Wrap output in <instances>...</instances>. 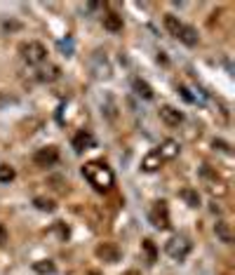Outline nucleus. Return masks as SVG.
I'll use <instances>...</instances> for the list:
<instances>
[{
  "label": "nucleus",
  "instance_id": "nucleus-1",
  "mask_svg": "<svg viewBox=\"0 0 235 275\" xmlns=\"http://www.w3.org/2000/svg\"><path fill=\"white\" fill-rule=\"evenodd\" d=\"M82 176H85L87 181L92 183L96 191H108L113 188V183H116V176L110 172V167L106 162H87L85 167H82Z\"/></svg>",
  "mask_w": 235,
  "mask_h": 275
},
{
  "label": "nucleus",
  "instance_id": "nucleus-2",
  "mask_svg": "<svg viewBox=\"0 0 235 275\" xmlns=\"http://www.w3.org/2000/svg\"><path fill=\"white\" fill-rule=\"evenodd\" d=\"M190 249H193V244H190V240L186 235H174L172 240H167V244H164V252L170 254L174 261H184L190 254Z\"/></svg>",
  "mask_w": 235,
  "mask_h": 275
},
{
  "label": "nucleus",
  "instance_id": "nucleus-3",
  "mask_svg": "<svg viewBox=\"0 0 235 275\" xmlns=\"http://www.w3.org/2000/svg\"><path fill=\"white\" fill-rule=\"evenodd\" d=\"M22 57L31 66H38V64H42L47 59V50L42 43H26V45H22Z\"/></svg>",
  "mask_w": 235,
  "mask_h": 275
},
{
  "label": "nucleus",
  "instance_id": "nucleus-4",
  "mask_svg": "<svg viewBox=\"0 0 235 275\" xmlns=\"http://www.w3.org/2000/svg\"><path fill=\"white\" fill-rule=\"evenodd\" d=\"M150 223L160 230H167L170 228V212H167V202H156V207L150 209Z\"/></svg>",
  "mask_w": 235,
  "mask_h": 275
},
{
  "label": "nucleus",
  "instance_id": "nucleus-5",
  "mask_svg": "<svg viewBox=\"0 0 235 275\" xmlns=\"http://www.w3.org/2000/svg\"><path fill=\"white\" fill-rule=\"evenodd\" d=\"M33 162H36L38 167H52V165L59 162V151H56L54 146L40 148V151H36V155H33Z\"/></svg>",
  "mask_w": 235,
  "mask_h": 275
},
{
  "label": "nucleus",
  "instance_id": "nucleus-6",
  "mask_svg": "<svg viewBox=\"0 0 235 275\" xmlns=\"http://www.w3.org/2000/svg\"><path fill=\"white\" fill-rule=\"evenodd\" d=\"M92 73L96 78H110V64L106 59L104 52H94L92 54Z\"/></svg>",
  "mask_w": 235,
  "mask_h": 275
},
{
  "label": "nucleus",
  "instance_id": "nucleus-7",
  "mask_svg": "<svg viewBox=\"0 0 235 275\" xmlns=\"http://www.w3.org/2000/svg\"><path fill=\"white\" fill-rule=\"evenodd\" d=\"M160 120L164 125H170V127H179L181 122H184V113L176 111L174 106H162L160 108Z\"/></svg>",
  "mask_w": 235,
  "mask_h": 275
},
{
  "label": "nucleus",
  "instance_id": "nucleus-8",
  "mask_svg": "<svg viewBox=\"0 0 235 275\" xmlns=\"http://www.w3.org/2000/svg\"><path fill=\"white\" fill-rule=\"evenodd\" d=\"M96 256L99 259H104L106 263H118L120 261V249H118L116 244H110V242H104L96 247Z\"/></svg>",
  "mask_w": 235,
  "mask_h": 275
},
{
  "label": "nucleus",
  "instance_id": "nucleus-9",
  "mask_svg": "<svg viewBox=\"0 0 235 275\" xmlns=\"http://www.w3.org/2000/svg\"><path fill=\"white\" fill-rule=\"evenodd\" d=\"M92 146H94V137L90 132L82 130L73 137V148H76V153H85V151H90Z\"/></svg>",
  "mask_w": 235,
  "mask_h": 275
},
{
  "label": "nucleus",
  "instance_id": "nucleus-10",
  "mask_svg": "<svg viewBox=\"0 0 235 275\" xmlns=\"http://www.w3.org/2000/svg\"><path fill=\"white\" fill-rule=\"evenodd\" d=\"M160 158L162 160H174L176 155H179V144L174 141V139H164L162 144H160Z\"/></svg>",
  "mask_w": 235,
  "mask_h": 275
},
{
  "label": "nucleus",
  "instance_id": "nucleus-11",
  "mask_svg": "<svg viewBox=\"0 0 235 275\" xmlns=\"http://www.w3.org/2000/svg\"><path fill=\"white\" fill-rule=\"evenodd\" d=\"M160 165H162V158H160V153L158 151H150L148 155L141 160V169H144V172H158Z\"/></svg>",
  "mask_w": 235,
  "mask_h": 275
},
{
  "label": "nucleus",
  "instance_id": "nucleus-12",
  "mask_svg": "<svg viewBox=\"0 0 235 275\" xmlns=\"http://www.w3.org/2000/svg\"><path fill=\"white\" fill-rule=\"evenodd\" d=\"M104 29L113 31V33L122 31V17L118 15V12H106V15H104Z\"/></svg>",
  "mask_w": 235,
  "mask_h": 275
},
{
  "label": "nucleus",
  "instance_id": "nucleus-13",
  "mask_svg": "<svg viewBox=\"0 0 235 275\" xmlns=\"http://www.w3.org/2000/svg\"><path fill=\"white\" fill-rule=\"evenodd\" d=\"M179 40L184 43V45H188V47H193V45H198V31L193 29V26H181V31H179Z\"/></svg>",
  "mask_w": 235,
  "mask_h": 275
},
{
  "label": "nucleus",
  "instance_id": "nucleus-14",
  "mask_svg": "<svg viewBox=\"0 0 235 275\" xmlns=\"http://www.w3.org/2000/svg\"><path fill=\"white\" fill-rule=\"evenodd\" d=\"M179 195H181V200H184L188 207H193V209L200 207V193H198L196 188H181Z\"/></svg>",
  "mask_w": 235,
  "mask_h": 275
},
{
  "label": "nucleus",
  "instance_id": "nucleus-15",
  "mask_svg": "<svg viewBox=\"0 0 235 275\" xmlns=\"http://www.w3.org/2000/svg\"><path fill=\"white\" fill-rule=\"evenodd\" d=\"M214 233H216V237H219L221 242H233V233H230V226H228L226 221H216L214 223Z\"/></svg>",
  "mask_w": 235,
  "mask_h": 275
},
{
  "label": "nucleus",
  "instance_id": "nucleus-16",
  "mask_svg": "<svg viewBox=\"0 0 235 275\" xmlns=\"http://www.w3.org/2000/svg\"><path fill=\"white\" fill-rule=\"evenodd\" d=\"M132 87H134V92L139 94L141 99H153V90H150V85L146 83V80H139V78H134V80H132Z\"/></svg>",
  "mask_w": 235,
  "mask_h": 275
},
{
  "label": "nucleus",
  "instance_id": "nucleus-17",
  "mask_svg": "<svg viewBox=\"0 0 235 275\" xmlns=\"http://www.w3.org/2000/svg\"><path fill=\"white\" fill-rule=\"evenodd\" d=\"M33 270L40 275H52L56 270V266H54V261L42 259V261H36V263H33Z\"/></svg>",
  "mask_w": 235,
  "mask_h": 275
},
{
  "label": "nucleus",
  "instance_id": "nucleus-18",
  "mask_svg": "<svg viewBox=\"0 0 235 275\" xmlns=\"http://www.w3.org/2000/svg\"><path fill=\"white\" fill-rule=\"evenodd\" d=\"M181 26H184V24L179 22V19H176V17L174 15H164V29L170 31V33H172L174 38H179V31H181Z\"/></svg>",
  "mask_w": 235,
  "mask_h": 275
},
{
  "label": "nucleus",
  "instance_id": "nucleus-19",
  "mask_svg": "<svg viewBox=\"0 0 235 275\" xmlns=\"http://www.w3.org/2000/svg\"><path fill=\"white\" fill-rule=\"evenodd\" d=\"M14 176H16V172H14V167H10V165H0V183H10V181H14Z\"/></svg>",
  "mask_w": 235,
  "mask_h": 275
},
{
  "label": "nucleus",
  "instance_id": "nucleus-20",
  "mask_svg": "<svg viewBox=\"0 0 235 275\" xmlns=\"http://www.w3.org/2000/svg\"><path fill=\"white\" fill-rule=\"evenodd\" d=\"M59 78V66H47L45 71H40V80H45V83H52Z\"/></svg>",
  "mask_w": 235,
  "mask_h": 275
},
{
  "label": "nucleus",
  "instance_id": "nucleus-21",
  "mask_svg": "<svg viewBox=\"0 0 235 275\" xmlns=\"http://www.w3.org/2000/svg\"><path fill=\"white\" fill-rule=\"evenodd\" d=\"M36 207H38L40 212H54V202L45 198H36Z\"/></svg>",
  "mask_w": 235,
  "mask_h": 275
},
{
  "label": "nucleus",
  "instance_id": "nucleus-22",
  "mask_svg": "<svg viewBox=\"0 0 235 275\" xmlns=\"http://www.w3.org/2000/svg\"><path fill=\"white\" fill-rule=\"evenodd\" d=\"M144 249H146V254H148V263H156V259H158L156 244L150 242V240H144Z\"/></svg>",
  "mask_w": 235,
  "mask_h": 275
},
{
  "label": "nucleus",
  "instance_id": "nucleus-23",
  "mask_svg": "<svg viewBox=\"0 0 235 275\" xmlns=\"http://www.w3.org/2000/svg\"><path fill=\"white\" fill-rule=\"evenodd\" d=\"M210 193H214V195H226V193H228V188H226V183H216V181H214V183H212V186H210Z\"/></svg>",
  "mask_w": 235,
  "mask_h": 275
},
{
  "label": "nucleus",
  "instance_id": "nucleus-24",
  "mask_svg": "<svg viewBox=\"0 0 235 275\" xmlns=\"http://www.w3.org/2000/svg\"><path fill=\"white\" fill-rule=\"evenodd\" d=\"M214 148H216V151H221V153H230V146L226 144V141H216V139H214Z\"/></svg>",
  "mask_w": 235,
  "mask_h": 275
},
{
  "label": "nucleus",
  "instance_id": "nucleus-25",
  "mask_svg": "<svg viewBox=\"0 0 235 275\" xmlns=\"http://www.w3.org/2000/svg\"><path fill=\"white\" fill-rule=\"evenodd\" d=\"M179 92H181V97H184V99H186L188 104H193V101H196V99H193V97H190V92H188L186 87H184V85H181V87H179Z\"/></svg>",
  "mask_w": 235,
  "mask_h": 275
},
{
  "label": "nucleus",
  "instance_id": "nucleus-26",
  "mask_svg": "<svg viewBox=\"0 0 235 275\" xmlns=\"http://www.w3.org/2000/svg\"><path fill=\"white\" fill-rule=\"evenodd\" d=\"M56 230H59V235L64 237V240H66V237H68V228H64V223L62 221H56V226H54Z\"/></svg>",
  "mask_w": 235,
  "mask_h": 275
},
{
  "label": "nucleus",
  "instance_id": "nucleus-27",
  "mask_svg": "<svg viewBox=\"0 0 235 275\" xmlns=\"http://www.w3.org/2000/svg\"><path fill=\"white\" fill-rule=\"evenodd\" d=\"M8 240V230H5V226H0V242H5Z\"/></svg>",
  "mask_w": 235,
  "mask_h": 275
},
{
  "label": "nucleus",
  "instance_id": "nucleus-28",
  "mask_svg": "<svg viewBox=\"0 0 235 275\" xmlns=\"http://www.w3.org/2000/svg\"><path fill=\"white\" fill-rule=\"evenodd\" d=\"M125 275H139V273H136V270H130V273H125Z\"/></svg>",
  "mask_w": 235,
  "mask_h": 275
},
{
  "label": "nucleus",
  "instance_id": "nucleus-29",
  "mask_svg": "<svg viewBox=\"0 0 235 275\" xmlns=\"http://www.w3.org/2000/svg\"><path fill=\"white\" fill-rule=\"evenodd\" d=\"M90 275H99V273H90Z\"/></svg>",
  "mask_w": 235,
  "mask_h": 275
}]
</instances>
